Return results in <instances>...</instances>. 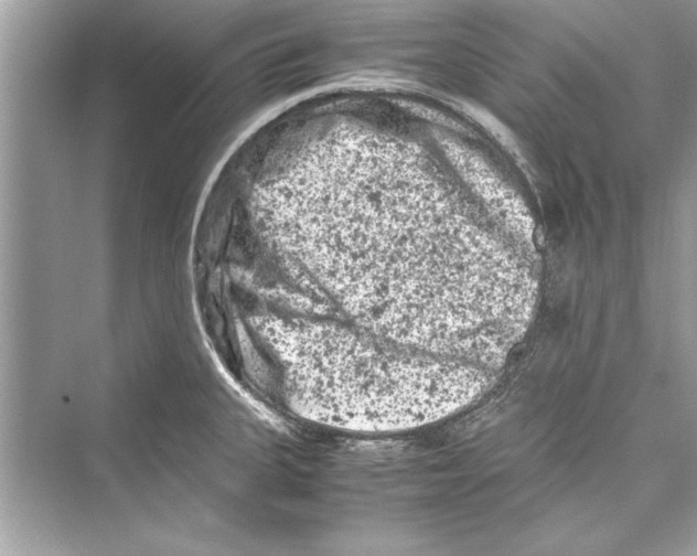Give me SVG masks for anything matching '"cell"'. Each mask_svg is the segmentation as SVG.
I'll return each mask as SVG.
<instances>
[{"mask_svg": "<svg viewBox=\"0 0 697 556\" xmlns=\"http://www.w3.org/2000/svg\"><path fill=\"white\" fill-rule=\"evenodd\" d=\"M301 417L358 432L427 426L460 410L489 384L474 365L410 351L337 324L264 319Z\"/></svg>", "mask_w": 697, "mask_h": 556, "instance_id": "cell-1", "label": "cell"}]
</instances>
